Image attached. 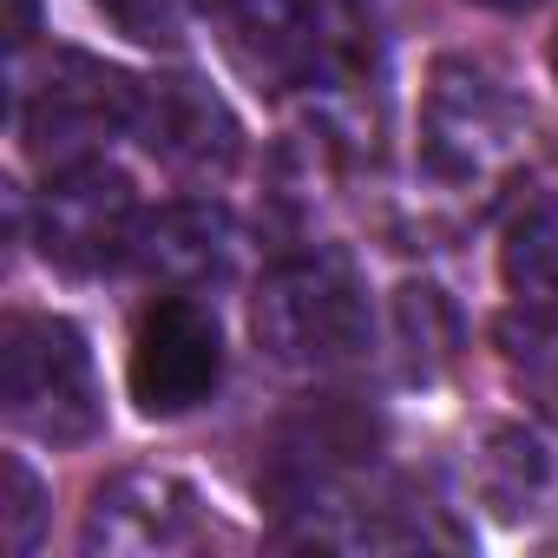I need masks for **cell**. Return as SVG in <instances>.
<instances>
[{
    "instance_id": "1",
    "label": "cell",
    "mask_w": 558,
    "mask_h": 558,
    "mask_svg": "<svg viewBox=\"0 0 558 558\" xmlns=\"http://www.w3.org/2000/svg\"><path fill=\"white\" fill-rule=\"evenodd\" d=\"M0 401H8V421L27 440H47V447L93 440L106 421V401H99V368L86 336L66 316H8Z\"/></svg>"
},
{
    "instance_id": "2",
    "label": "cell",
    "mask_w": 558,
    "mask_h": 558,
    "mask_svg": "<svg viewBox=\"0 0 558 558\" xmlns=\"http://www.w3.org/2000/svg\"><path fill=\"white\" fill-rule=\"evenodd\" d=\"M250 329L283 368L323 375V368H342L368 349V296L349 276V263L303 256V263H283L256 290Z\"/></svg>"
},
{
    "instance_id": "3",
    "label": "cell",
    "mask_w": 558,
    "mask_h": 558,
    "mask_svg": "<svg viewBox=\"0 0 558 558\" xmlns=\"http://www.w3.org/2000/svg\"><path fill=\"white\" fill-rule=\"evenodd\" d=\"M138 112V86L106 66V60H86V53H53L47 80L27 93L21 106V138L34 151V165L47 171H73L86 165L112 132H125Z\"/></svg>"
},
{
    "instance_id": "4",
    "label": "cell",
    "mask_w": 558,
    "mask_h": 558,
    "mask_svg": "<svg viewBox=\"0 0 558 558\" xmlns=\"http://www.w3.org/2000/svg\"><path fill=\"white\" fill-rule=\"evenodd\" d=\"M125 381H132V401L151 421H171V414H191L197 401H210L217 381H223V329H217V316L197 296H158L132 329Z\"/></svg>"
},
{
    "instance_id": "5",
    "label": "cell",
    "mask_w": 558,
    "mask_h": 558,
    "mask_svg": "<svg viewBox=\"0 0 558 558\" xmlns=\"http://www.w3.org/2000/svg\"><path fill=\"white\" fill-rule=\"evenodd\" d=\"M132 243H138V197L112 165L86 158V165L47 178V197H40V256L47 263L73 269V276H99L119 256H132Z\"/></svg>"
},
{
    "instance_id": "6",
    "label": "cell",
    "mask_w": 558,
    "mask_h": 558,
    "mask_svg": "<svg viewBox=\"0 0 558 558\" xmlns=\"http://www.w3.org/2000/svg\"><path fill=\"white\" fill-rule=\"evenodd\" d=\"M223 53L256 93H290L329 73L336 27L316 0H230L223 8Z\"/></svg>"
},
{
    "instance_id": "7",
    "label": "cell",
    "mask_w": 558,
    "mask_h": 558,
    "mask_svg": "<svg viewBox=\"0 0 558 558\" xmlns=\"http://www.w3.org/2000/svg\"><path fill=\"white\" fill-rule=\"evenodd\" d=\"M132 132L145 138V151L171 171H191V178H210V171H230L236 165V119L223 112V99L191 80V73H171V80H151L138 86V112H132Z\"/></svg>"
},
{
    "instance_id": "8",
    "label": "cell",
    "mask_w": 558,
    "mask_h": 558,
    "mask_svg": "<svg viewBox=\"0 0 558 558\" xmlns=\"http://www.w3.org/2000/svg\"><path fill=\"white\" fill-rule=\"evenodd\" d=\"M191 493L171 486V480H119L93 499V519H86V545L99 551H165V545H184L191 538Z\"/></svg>"
},
{
    "instance_id": "9",
    "label": "cell",
    "mask_w": 558,
    "mask_h": 558,
    "mask_svg": "<svg viewBox=\"0 0 558 558\" xmlns=\"http://www.w3.org/2000/svg\"><path fill=\"white\" fill-rule=\"evenodd\" d=\"M132 263L145 276H165V283H217L230 263V223L204 204H178L138 230Z\"/></svg>"
},
{
    "instance_id": "10",
    "label": "cell",
    "mask_w": 558,
    "mask_h": 558,
    "mask_svg": "<svg viewBox=\"0 0 558 558\" xmlns=\"http://www.w3.org/2000/svg\"><path fill=\"white\" fill-rule=\"evenodd\" d=\"M499 269H506L512 296H525L538 310H558V197H538V204L519 210V223L506 230Z\"/></svg>"
},
{
    "instance_id": "11",
    "label": "cell",
    "mask_w": 558,
    "mask_h": 558,
    "mask_svg": "<svg viewBox=\"0 0 558 558\" xmlns=\"http://www.w3.org/2000/svg\"><path fill=\"white\" fill-rule=\"evenodd\" d=\"M99 8L145 47H178L184 34V0H99Z\"/></svg>"
},
{
    "instance_id": "12",
    "label": "cell",
    "mask_w": 558,
    "mask_h": 558,
    "mask_svg": "<svg viewBox=\"0 0 558 558\" xmlns=\"http://www.w3.org/2000/svg\"><path fill=\"white\" fill-rule=\"evenodd\" d=\"M34 532H40V480H34L27 460L14 453V460H8V551L27 558V551H34Z\"/></svg>"
},
{
    "instance_id": "13",
    "label": "cell",
    "mask_w": 558,
    "mask_h": 558,
    "mask_svg": "<svg viewBox=\"0 0 558 558\" xmlns=\"http://www.w3.org/2000/svg\"><path fill=\"white\" fill-rule=\"evenodd\" d=\"M8 40H14V53L34 40V0H14V34H8Z\"/></svg>"
},
{
    "instance_id": "14",
    "label": "cell",
    "mask_w": 558,
    "mask_h": 558,
    "mask_svg": "<svg viewBox=\"0 0 558 558\" xmlns=\"http://www.w3.org/2000/svg\"><path fill=\"white\" fill-rule=\"evenodd\" d=\"M473 8H493V14H532L538 0H473Z\"/></svg>"
}]
</instances>
